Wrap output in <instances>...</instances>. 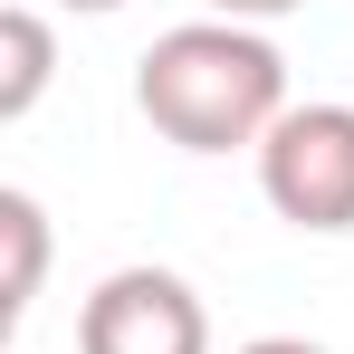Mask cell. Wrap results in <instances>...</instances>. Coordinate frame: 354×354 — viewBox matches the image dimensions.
<instances>
[{
  "instance_id": "cell-1",
  "label": "cell",
  "mask_w": 354,
  "mask_h": 354,
  "mask_svg": "<svg viewBox=\"0 0 354 354\" xmlns=\"http://www.w3.org/2000/svg\"><path fill=\"white\" fill-rule=\"evenodd\" d=\"M134 106L182 153H239L288 115V58L239 19H182L134 58Z\"/></svg>"
},
{
  "instance_id": "cell-2",
  "label": "cell",
  "mask_w": 354,
  "mask_h": 354,
  "mask_svg": "<svg viewBox=\"0 0 354 354\" xmlns=\"http://www.w3.org/2000/svg\"><path fill=\"white\" fill-rule=\"evenodd\" d=\"M259 192L297 230H354V106H288L259 144Z\"/></svg>"
},
{
  "instance_id": "cell-3",
  "label": "cell",
  "mask_w": 354,
  "mask_h": 354,
  "mask_svg": "<svg viewBox=\"0 0 354 354\" xmlns=\"http://www.w3.org/2000/svg\"><path fill=\"white\" fill-rule=\"evenodd\" d=\"M77 354H211V316L173 268H115L77 306Z\"/></svg>"
},
{
  "instance_id": "cell-4",
  "label": "cell",
  "mask_w": 354,
  "mask_h": 354,
  "mask_svg": "<svg viewBox=\"0 0 354 354\" xmlns=\"http://www.w3.org/2000/svg\"><path fill=\"white\" fill-rule=\"evenodd\" d=\"M48 67H58V39H48V19L19 0V10H0V124H19L39 96H48Z\"/></svg>"
},
{
  "instance_id": "cell-5",
  "label": "cell",
  "mask_w": 354,
  "mask_h": 354,
  "mask_svg": "<svg viewBox=\"0 0 354 354\" xmlns=\"http://www.w3.org/2000/svg\"><path fill=\"white\" fill-rule=\"evenodd\" d=\"M0 239H10V278H0V326L29 316V297L48 278V211L29 192H0Z\"/></svg>"
},
{
  "instance_id": "cell-6",
  "label": "cell",
  "mask_w": 354,
  "mask_h": 354,
  "mask_svg": "<svg viewBox=\"0 0 354 354\" xmlns=\"http://www.w3.org/2000/svg\"><path fill=\"white\" fill-rule=\"evenodd\" d=\"M221 19H239V29H259V19H278V10H297V0H211Z\"/></svg>"
},
{
  "instance_id": "cell-7",
  "label": "cell",
  "mask_w": 354,
  "mask_h": 354,
  "mask_svg": "<svg viewBox=\"0 0 354 354\" xmlns=\"http://www.w3.org/2000/svg\"><path fill=\"white\" fill-rule=\"evenodd\" d=\"M239 354H326V345H306V335H259V345H239Z\"/></svg>"
},
{
  "instance_id": "cell-8",
  "label": "cell",
  "mask_w": 354,
  "mask_h": 354,
  "mask_svg": "<svg viewBox=\"0 0 354 354\" xmlns=\"http://www.w3.org/2000/svg\"><path fill=\"white\" fill-rule=\"evenodd\" d=\"M58 10H115V0H58Z\"/></svg>"
}]
</instances>
